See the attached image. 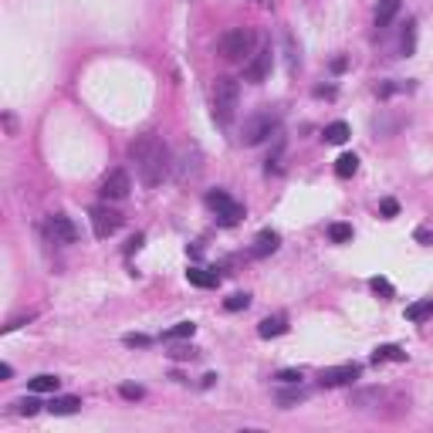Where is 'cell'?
Listing matches in <instances>:
<instances>
[{"mask_svg":"<svg viewBox=\"0 0 433 433\" xmlns=\"http://www.w3.org/2000/svg\"><path fill=\"white\" fill-rule=\"evenodd\" d=\"M129 156L135 163V170H139V179L146 186H159L166 179V173H170V166H173L170 163V149L156 135H139L129 146Z\"/></svg>","mask_w":433,"mask_h":433,"instance_id":"1","label":"cell"},{"mask_svg":"<svg viewBox=\"0 0 433 433\" xmlns=\"http://www.w3.org/2000/svg\"><path fill=\"white\" fill-rule=\"evenodd\" d=\"M348 406L362 413H372V416H396V410H410L403 396H396L392 390L386 386H369V390H355L348 396Z\"/></svg>","mask_w":433,"mask_h":433,"instance_id":"2","label":"cell"},{"mask_svg":"<svg viewBox=\"0 0 433 433\" xmlns=\"http://www.w3.org/2000/svg\"><path fill=\"white\" fill-rule=\"evenodd\" d=\"M237 102H240L237 78H230V75H220V78L214 82V119L220 122V126H230V122H234Z\"/></svg>","mask_w":433,"mask_h":433,"instance_id":"3","label":"cell"},{"mask_svg":"<svg viewBox=\"0 0 433 433\" xmlns=\"http://www.w3.org/2000/svg\"><path fill=\"white\" fill-rule=\"evenodd\" d=\"M251 47H254V31H247V27H230L220 38V54L227 61H244L251 54Z\"/></svg>","mask_w":433,"mask_h":433,"instance_id":"4","label":"cell"},{"mask_svg":"<svg viewBox=\"0 0 433 433\" xmlns=\"http://www.w3.org/2000/svg\"><path fill=\"white\" fill-rule=\"evenodd\" d=\"M271 132H278V112H258V115H251V119L244 122L240 142H244V146H258Z\"/></svg>","mask_w":433,"mask_h":433,"instance_id":"5","label":"cell"},{"mask_svg":"<svg viewBox=\"0 0 433 433\" xmlns=\"http://www.w3.org/2000/svg\"><path fill=\"white\" fill-rule=\"evenodd\" d=\"M207 207L214 210L216 220H220L223 227H234L240 216H244V207H240L230 193H223V190H210V193H207Z\"/></svg>","mask_w":433,"mask_h":433,"instance_id":"6","label":"cell"},{"mask_svg":"<svg viewBox=\"0 0 433 433\" xmlns=\"http://www.w3.org/2000/svg\"><path fill=\"white\" fill-rule=\"evenodd\" d=\"M91 230H95V237L98 240H105L112 237L119 227H122V214H115L112 207H91Z\"/></svg>","mask_w":433,"mask_h":433,"instance_id":"7","label":"cell"},{"mask_svg":"<svg viewBox=\"0 0 433 433\" xmlns=\"http://www.w3.org/2000/svg\"><path fill=\"white\" fill-rule=\"evenodd\" d=\"M359 372H362V366H355V362H346V366H328V369H322L318 383H322L325 390H335V386H346V383H352V379H359Z\"/></svg>","mask_w":433,"mask_h":433,"instance_id":"8","label":"cell"},{"mask_svg":"<svg viewBox=\"0 0 433 433\" xmlns=\"http://www.w3.org/2000/svg\"><path fill=\"white\" fill-rule=\"evenodd\" d=\"M44 230H47V237L54 240V244H75V240H78V227H75V223H71L65 214L47 216Z\"/></svg>","mask_w":433,"mask_h":433,"instance_id":"9","label":"cell"},{"mask_svg":"<svg viewBox=\"0 0 433 433\" xmlns=\"http://www.w3.org/2000/svg\"><path fill=\"white\" fill-rule=\"evenodd\" d=\"M132 190V179L126 170H112V173L102 179V196L105 200H126Z\"/></svg>","mask_w":433,"mask_h":433,"instance_id":"10","label":"cell"},{"mask_svg":"<svg viewBox=\"0 0 433 433\" xmlns=\"http://www.w3.org/2000/svg\"><path fill=\"white\" fill-rule=\"evenodd\" d=\"M267 71H271V51H258V58L247 65V82L260 85V82L267 78Z\"/></svg>","mask_w":433,"mask_h":433,"instance_id":"11","label":"cell"},{"mask_svg":"<svg viewBox=\"0 0 433 433\" xmlns=\"http://www.w3.org/2000/svg\"><path fill=\"white\" fill-rule=\"evenodd\" d=\"M278 244H281V237H278L274 230H260L251 254H254V258H267V254H274V251H278Z\"/></svg>","mask_w":433,"mask_h":433,"instance_id":"12","label":"cell"},{"mask_svg":"<svg viewBox=\"0 0 433 433\" xmlns=\"http://www.w3.org/2000/svg\"><path fill=\"white\" fill-rule=\"evenodd\" d=\"M399 7H403V0H379V7H376V27H379V31L390 27L392 17L399 14Z\"/></svg>","mask_w":433,"mask_h":433,"instance_id":"13","label":"cell"},{"mask_svg":"<svg viewBox=\"0 0 433 433\" xmlns=\"http://www.w3.org/2000/svg\"><path fill=\"white\" fill-rule=\"evenodd\" d=\"M78 406H82L78 396H54V399L47 403V410L54 413V416H71V413H78Z\"/></svg>","mask_w":433,"mask_h":433,"instance_id":"14","label":"cell"},{"mask_svg":"<svg viewBox=\"0 0 433 433\" xmlns=\"http://www.w3.org/2000/svg\"><path fill=\"white\" fill-rule=\"evenodd\" d=\"M288 332V322H284L281 315H274V318H264V322L258 325V335L260 339H278V335H284Z\"/></svg>","mask_w":433,"mask_h":433,"instance_id":"15","label":"cell"},{"mask_svg":"<svg viewBox=\"0 0 433 433\" xmlns=\"http://www.w3.org/2000/svg\"><path fill=\"white\" fill-rule=\"evenodd\" d=\"M372 362L379 366V362H406V352L399 346H379L372 352Z\"/></svg>","mask_w":433,"mask_h":433,"instance_id":"16","label":"cell"},{"mask_svg":"<svg viewBox=\"0 0 433 433\" xmlns=\"http://www.w3.org/2000/svg\"><path fill=\"white\" fill-rule=\"evenodd\" d=\"M186 278H190V284H196V288H216V284H220V274L203 271V267H190Z\"/></svg>","mask_w":433,"mask_h":433,"instance_id":"17","label":"cell"},{"mask_svg":"<svg viewBox=\"0 0 433 433\" xmlns=\"http://www.w3.org/2000/svg\"><path fill=\"white\" fill-rule=\"evenodd\" d=\"M304 399H308V390H302V383H295L291 390L278 392V403H281L284 410H288V406H298V403H304Z\"/></svg>","mask_w":433,"mask_h":433,"instance_id":"18","label":"cell"},{"mask_svg":"<svg viewBox=\"0 0 433 433\" xmlns=\"http://www.w3.org/2000/svg\"><path fill=\"white\" fill-rule=\"evenodd\" d=\"M406 318H410V322H427V318H433V298L413 302L410 308H406Z\"/></svg>","mask_w":433,"mask_h":433,"instance_id":"19","label":"cell"},{"mask_svg":"<svg viewBox=\"0 0 433 433\" xmlns=\"http://www.w3.org/2000/svg\"><path fill=\"white\" fill-rule=\"evenodd\" d=\"M355 170H359V156H355V152H342V156L335 159V173L342 176V179L355 176Z\"/></svg>","mask_w":433,"mask_h":433,"instance_id":"20","label":"cell"},{"mask_svg":"<svg viewBox=\"0 0 433 433\" xmlns=\"http://www.w3.org/2000/svg\"><path fill=\"white\" fill-rule=\"evenodd\" d=\"M58 383H61L58 376H51V372H41V376H34V379L27 383V390H31V392H54V390H58Z\"/></svg>","mask_w":433,"mask_h":433,"instance_id":"21","label":"cell"},{"mask_svg":"<svg viewBox=\"0 0 433 433\" xmlns=\"http://www.w3.org/2000/svg\"><path fill=\"white\" fill-rule=\"evenodd\" d=\"M346 139H348V126H346V122H332V126H325V142L342 146Z\"/></svg>","mask_w":433,"mask_h":433,"instance_id":"22","label":"cell"},{"mask_svg":"<svg viewBox=\"0 0 433 433\" xmlns=\"http://www.w3.org/2000/svg\"><path fill=\"white\" fill-rule=\"evenodd\" d=\"M193 332H196L193 322H179V325H173L170 332H163V339H166V342H173V339H190Z\"/></svg>","mask_w":433,"mask_h":433,"instance_id":"23","label":"cell"},{"mask_svg":"<svg viewBox=\"0 0 433 433\" xmlns=\"http://www.w3.org/2000/svg\"><path fill=\"white\" fill-rule=\"evenodd\" d=\"M328 237L335 240V244H346V240H352V227L348 223H332L328 227Z\"/></svg>","mask_w":433,"mask_h":433,"instance_id":"24","label":"cell"},{"mask_svg":"<svg viewBox=\"0 0 433 433\" xmlns=\"http://www.w3.org/2000/svg\"><path fill=\"white\" fill-rule=\"evenodd\" d=\"M247 304H251V295H230V298H227V302H223V308H227V311H240V308H247Z\"/></svg>","mask_w":433,"mask_h":433,"instance_id":"25","label":"cell"},{"mask_svg":"<svg viewBox=\"0 0 433 433\" xmlns=\"http://www.w3.org/2000/svg\"><path fill=\"white\" fill-rule=\"evenodd\" d=\"M302 369H281L278 372V383H284V386H295V383H302Z\"/></svg>","mask_w":433,"mask_h":433,"instance_id":"26","label":"cell"},{"mask_svg":"<svg viewBox=\"0 0 433 433\" xmlns=\"http://www.w3.org/2000/svg\"><path fill=\"white\" fill-rule=\"evenodd\" d=\"M413 47H416V24H406V34H403V51L406 54H413Z\"/></svg>","mask_w":433,"mask_h":433,"instance_id":"27","label":"cell"},{"mask_svg":"<svg viewBox=\"0 0 433 433\" xmlns=\"http://www.w3.org/2000/svg\"><path fill=\"white\" fill-rule=\"evenodd\" d=\"M119 392H122V399H142V396H146V390H142V386H132V383L119 386Z\"/></svg>","mask_w":433,"mask_h":433,"instance_id":"28","label":"cell"},{"mask_svg":"<svg viewBox=\"0 0 433 433\" xmlns=\"http://www.w3.org/2000/svg\"><path fill=\"white\" fill-rule=\"evenodd\" d=\"M17 410H21L24 416H34V413L41 410V403H38L34 396H27V399H21V403H17Z\"/></svg>","mask_w":433,"mask_h":433,"instance_id":"29","label":"cell"},{"mask_svg":"<svg viewBox=\"0 0 433 433\" xmlns=\"http://www.w3.org/2000/svg\"><path fill=\"white\" fill-rule=\"evenodd\" d=\"M372 291H376V295H386V298H390V295H392V284H390V281H383V278H372Z\"/></svg>","mask_w":433,"mask_h":433,"instance_id":"30","label":"cell"},{"mask_svg":"<svg viewBox=\"0 0 433 433\" xmlns=\"http://www.w3.org/2000/svg\"><path fill=\"white\" fill-rule=\"evenodd\" d=\"M379 214H383V216H396V214H399V203H396V200H383V203H379Z\"/></svg>","mask_w":433,"mask_h":433,"instance_id":"31","label":"cell"},{"mask_svg":"<svg viewBox=\"0 0 433 433\" xmlns=\"http://www.w3.org/2000/svg\"><path fill=\"white\" fill-rule=\"evenodd\" d=\"M122 342H126V346H149V339H146V335H126Z\"/></svg>","mask_w":433,"mask_h":433,"instance_id":"32","label":"cell"},{"mask_svg":"<svg viewBox=\"0 0 433 433\" xmlns=\"http://www.w3.org/2000/svg\"><path fill=\"white\" fill-rule=\"evenodd\" d=\"M193 355H196L193 348H183V346H176V348H173V359H193Z\"/></svg>","mask_w":433,"mask_h":433,"instance_id":"33","label":"cell"},{"mask_svg":"<svg viewBox=\"0 0 433 433\" xmlns=\"http://www.w3.org/2000/svg\"><path fill=\"white\" fill-rule=\"evenodd\" d=\"M10 376H14V369L7 366V362H3V366H0V379H10Z\"/></svg>","mask_w":433,"mask_h":433,"instance_id":"34","label":"cell"}]
</instances>
